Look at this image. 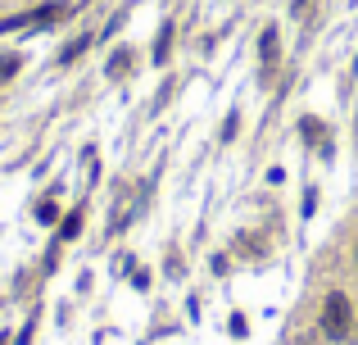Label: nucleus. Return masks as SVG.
<instances>
[{"label":"nucleus","instance_id":"1","mask_svg":"<svg viewBox=\"0 0 358 345\" xmlns=\"http://www.w3.org/2000/svg\"><path fill=\"white\" fill-rule=\"evenodd\" d=\"M322 332L331 336V341H345V336L354 332V309H349L345 291H331L322 300Z\"/></svg>","mask_w":358,"mask_h":345},{"label":"nucleus","instance_id":"2","mask_svg":"<svg viewBox=\"0 0 358 345\" xmlns=\"http://www.w3.org/2000/svg\"><path fill=\"white\" fill-rule=\"evenodd\" d=\"M73 10V5H64V0H50V5H41V10H28V14H14V19H0V32H19V28H54V23L64 19V14Z\"/></svg>","mask_w":358,"mask_h":345},{"label":"nucleus","instance_id":"3","mask_svg":"<svg viewBox=\"0 0 358 345\" xmlns=\"http://www.w3.org/2000/svg\"><path fill=\"white\" fill-rule=\"evenodd\" d=\"M277 28H263V37H259V59H263V68H272L277 64Z\"/></svg>","mask_w":358,"mask_h":345},{"label":"nucleus","instance_id":"4","mask_svg":"<svg viewBox=\"0 0 358 345\" xmlns=\"http://www.w3.org/2000/svg\"><path fill=\"white\" fill-rule=\"evenodd\" d=\"M173 32H177L173 23H163V28H159V37H154V55H150L154 64H168V50H173Z\"/></svg>","mask_w":358,"mask_h":345},{"label":"nucleus","instance_id":"5","mask_svg":"<svg viewBox=\"0 0 358 345\" xmlns=\"http://www.w3.org/2000/svg\"><path fill=\"white\" fill-rule=\"evenodd\" d=\"M77 232H82V209H77V214H68V218H59V241H73Z\"/></svg>","mask_w":358,"mask_h":345},{"label":"nucleus","instance_id":"6","mask_svg":"<svg viewBox=\"0 0 358 345\" xmlns=\"http://www.w3.org/2000/svg\"><path fill=\"white\" fill-rule=\"evenodd\" d=\"M87 46H91L87 37H77V41H68L64 50H59V64H73V59H77V55H82V50H87Z\"/></svg>","mask_w":358,"mask_h":345},{"label":"nucleus","instance_id":"7","mask_svg":"<svg viewBox=\"0 0 358 345\" xmlns=\"http://www.w3.org/2000/svg\"><path fill=\"white\" fill-rule=\"evenodd\" d=\"M299 132H304L308 146H313V141H322V123H317V119H304V123H299Z\"/></svg>","mask_w":358,"mask_h":345},{"label":"nucleus","instance_id":"8","mask_svg":"<svg viewBox=\"0 0 358 345\" xmlns=\"http://www.w3.org/2000/svg\"><path fill=\"white\" fill-rule=\"evenodd\" d=\"M19 68H23V59H19V55H10V59H0V82H10V77L19 73Z\"/></svg>","mask_w":358,"mask_h":345},{"label":"nucleus","instance_id":"9","mask_svg":"<svg viewBox=\"0 0 358 345\" xmlns=\"http://www.w3.org/2000/svg\"><path fill=\"white\" fill-rule=\"evenodd\" d=\"M131 68V59H127V50H118V59H109V77H123Z\"/></svg>","mask_w":358,"mask_h":345},{"label":"nucleus","instance_id":"10","mask_svg":"<svg viewBox=\"0 0 358 345\" xmlns=\"http://www.w3.org/2000/svg\"><path fill=\"white\" fill-rule=\"evenodd\" d=\"M36 218H41V223L50 227V223H59V209H54L50 200H41V205H36Z\"/></svg>","mask_w":358,"mask_h":345},{"label":"nucleus","instance_id":"11","mask_svg":"<svg viewBox=\"0 0 358 345\" xmlns=\"http://www.w3.org/2000/svg\"><path fill=\"white\" fill-rule=\"evenodd\" d=\"M354 336H358V327H354Z\"/></svg>","mask_w":358,"mask_h":345},{"label":"nucleus","instance_id":"12","mask_svg":"<svg viewBox=\"0 0 358 345\" xmlns=\"http://www.w3.org/2000/svg\"><path fill=\"white\" fill-rule=\"evenodd\" d=\"M354 259H358V250H354Z\"/></svg>","mask_w":358,"mask_h":345}]
</instances>
